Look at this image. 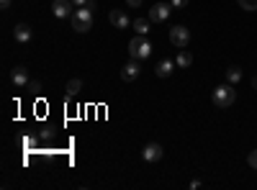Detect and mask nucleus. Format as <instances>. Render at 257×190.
I'll use <instances>...</instances> for the list:
<instances>
[{
    "label": "nucleus",
    "instance_id": "f257e3e1",
    "mask_svg": "<svg viewBox=\"0 0 257 190\" xmlns=\"http://www.w3.org/2000/svg\"><path fill=\"white\" fill-rule=\"evenodd\" d=\"M72 29L77 34H88L93 29V8L90 6L75 8V13H72Z\"/></svg>",
    "mask_w": 257,
    "mask_h": 190
},
{
    "label": "nucleus",
    "instance_id": "f03ea898",
    "mask_svg": "<svg viewBox=\"0 0 257 190\" xmlns=\"http://www.w3.org/2000/svg\"><path fill=\"white\" fill-rule=\"evenodd\" d=\"M211 100H213V105H216V108H231L234 100H237V90H234L231 82H226V85H219L216 90H213Z\"/></svg>",
    "mask_w": 257,
    "mask_h": 190
},
{
    "label": "nucleus",
    "instance_id": "7ed1b4c3",
    "mask_svg": "<svg viewBox=\"0 0 257 190\" xmlns=\"http://www.w3.org/2000/svg\"><path fill=\"white\" fill-rule=\"evenodd\" d=\"M152 49L155 47H152V41H149L147 36H139L137 34L132 41H128V57H132V59H139L142 62V59H147L149 54H152Z\"/></svg>",
    "mask_w": 257,
    "mask_h": 190
},
{
    "label": "nucleus",
    "instance_id": "20e7f679",
    "mask_svg": "<svg viewBox=\"0 0 257 190\" xmlns=\"http://www.w3.org/2000/svg\"><path fill=\"white\" fill-rule=\"evenodd\" d=\"M188 41H190V31L185 26H173L170 29V44H173L175 49H185L188 47Z\"/></svg>",
    "mask_w": 257,
    "mask_h": 190
},
{
    "label": "nucleus",
    "instance_id": "39448f33",
    "mask_svg": "<svg viewBox=\"0 0 257 190\" xmlns=\"http://www.w3.org/2000/svg\"><path fill=\"white\" fill-rule=\"evenodd\" d=\"M170 11H173V6H170V3H155L152 8H149V21L162 24V21L170 18Z\"/></svg>",
    "mask_w": 257,
    "mask_h": 190
},
{
    "label": "nucleus",
    "instance_id": "423d86ee",
    "mask_svg": "<svg viewBox=\"0 0 257 190\" xmlns=\"http://www.w3.org/2000/svg\"><path fill=\"white\" fill-rule=\"evenodd\" d=\"M139 72H142L139 59H128L126 65L121 67V80L123 82H134V80H139Z\"/></svg>",
    "mask_w": 257,
    "mask_h": 190
},
{
    "label": "nucleus",
    "instance_id": "0eeeda50",
    "mask_svg": "<svg viewBox=\"0 0 257 190\" xmlns=\"http://www.w3.org/2000/svg\"><path fill=\"white\" fill-rule=\"evenodd\" d=\"M52 13L57 18H72L75 3H72V0H54V3H52Z\"/></svg>",
    "mask_w": 257,
    "mask_h": 190
},
{
    "label": "nucleus",
    "instance_id": "6e6552de",
    "mask_svg": "<svg viewBox=\"0 0 257 190\" xmlns=\"http://www.w3.org/2000/svg\"><path fill=\"white\" fill-rule=\"evenodd\" d=\"M162 146L157 144V141H149L144 149H142V157H144V162H160L162 159Z\"/></svg>",
    "mask_w": 257,
    "mask_h": 190
},
{
    "label": "nucleus",
    "instance_id": "1a4fd4ad",
    "mask_svg": "<svg viewBox=\"0 0 257 190\" xmlns=\"http://www.w3.org/2000/svg\"><path fill=\"white\" fill-rule=\"evenodd\" d=\"M11 82H13L16 88H26L29 82H31L29 80V70L26 67H13L11 70Z\"/></svg>",
    "mask_w": 257,
    "mask_h": 190
},
{
    "label": "nucleus",
    "instance_id": "9d476101",
    "mask_svg": "<svg viewBox=\"0 0 257 190\" xmlns=\"http://www.w3.org/2000/svg\"><path fill=\"white\" fill-rule=\"evenodd\" d=\"M31 36H34V31H31L29 24H16V29H13V39L18 41V44H29Z\"/></svg>",
    "mask_w": 257,
    "mask_h": 190
},
{
    "label": "nucleus",
    "instance_id": "9b49d317",
    "mask_svg": "<svg viewBox=\"0 0 257 190\" xmlns=\"http://www.w3.org/2000/svg\"><path fill=\"white\" fill-rule=\"evenodd\" d=\"M108 21L116 26V29H128L132 26V21H128V16L123 13V11H118V8H113L111 13H108Z\"/></svg>",
    "mask_w": 257,
    "mask_h": 190
},
{
    "label": "nucleus",
    "instance_id": "f8f14e48",
    "mask_svg": "<svg viewBox=\"0 0 257 190\" xmlns=\"http://www.w3.org/2000/svg\"><path fill=\"white\" fill-rule=\"evenodd\" d=\"M175 59H160L157 62V67H155V72H157V77H170L175 72Z\"/></svg>",
    "mask_w": 257,
    "mask_h": 190
},
{
    "label": "nucleus",
    "instance_id": "ddd939ff",
    "mask_svg": "<svg viewBox=\"0 0 257 190\" xmlns=\"http://www.w3.org/2000/svg\"><path fill=\"white\" fill-rule=\"evenodd\" d=\"M175 65H178L180 70L190 67V65H193V54H190V52H185V49H180V52H178V57H175Z\"/></svg>",
    "mask_w": 257,
    "mask_h": 190
},
{
    "label": "nucleus",
    "instance_id": "4468645a",
    "mask_svg": "<svg viewBox=\"0 0 257 190\" xmlns=\"http://www.w3.org/2000/svg\"><path fill=\"white\" fill-rule=\"evenodd\" d=\"M132 26L139 36H147L149 34V18H137V21H132Z\"/></svg>",
    "mask_w": 257,
    "mask_h": 190
},
{
    "label": "nucleus",
    "instance_id": "2eb2a0df",
    "mask_svg": "<svg viewBox=\"0 0 257 190\" xmlns=\"http://www.w3.org/2000/svg\"><path fill=\"white\" fill-rule=\"evenodd\" d=\"M226 80L231 82V85H237V82H242V67L231 65V67L226 70Z\"/></svg>",
    "mask_w": 257,
    "mask_h": 190
},
{
    "label": "nucleus",
    "instance_id": "dca6fc26",
    "mask_svg": "<svg viewBox=\"0 0 257 190\" xmlns=\"http://www.w3.org/2000/svg\"><path fill=\"white\" fill-rule=\"evenodd\" d=\"M67 98H75V95H80V90H82V80H70L67 82Z\"/></svg>",
    "mask_w": 257,
    "mask_h": 190
},
{
    "label": "nucleus",
    "instance_id": "f3484780",
    "mask_svg": "<svg viewBox=\"0 0 257 190\" xmlns=\"http://www.w3.org/2000/svg\"><path fill=\"white\" fill-rule=\"evenodd\" d=\"M239 6H242L244 11L252 13V11H257V0H239Z\"/></svg>",
    "mask_w": 257,
    "mask_h": 190
},
{
    "label": "nucleus",
    "instance_id": "a211bd4d",
    "mask_svg": "<svg viewBox=\"0 0 257 190\" xmlns=\"http://www.w3.org/2000/svg\"><path fill=\"white\" fill-rule=\"evenodd\" d=\"M247 164L252 167V170H257V149H254V152H249V157H247Z\"/></svg>",
    "mask_w": 257,
    "mask_h": 190
},
{
    "label": "nucleus",
    "instance_id": "6ab92c4d",
    "mask_svg": "<svg viewBox=\"0 0 257 190\" xmlns=\"http://www.w3.org/2000/svg\"><path fill=\"white\" fill-rule=\"evenodd\" d=\"M26 88H29L31 93H39V90H41V82H39V80H31V82H29Z\"/></svg>",
    "mask_w": 257,
    "mask_h": 190
},
{
    "label": "nucleus",
    "instance_id": "aec40b11",
    "mask_svg": "<svg viewBox=\"0 0 257 190\" xmlns=\"http://www.w3.org/2000/svg\"><path fill=\"white\" fill-rule=\"evenodd\" d=\"M190 3V0H170V6H173V8H185Z\"/></svg>",
    "mask_w": 257,
    "mask_h": 190
},
{
    "label": "nucleus",
    "instance_id": "412c9836",
    "mask_svg": "<svg viewBox=\"0 0 257 190\" xmlns=\"http://www.w3.org/2000/svg\"><path fill=\"white\" fill-rule=\"evenodd\" d=\"M142 3H144V0H126L128 8H142Z\"/></svg>",
    "mask_w": 257,
    "mask_h": 190
},
{
    "label": "nucleus",
    "instance_id": "4be33fe9",
    "mask_svg": "<svg viewBox=\"0 0 257 190\" xmlns=\"http://www.w3.org/2000/svg\"><path fill=\"white\" fill-rule=\"evenodd\" d=\"M72 3H75V8H82V6H88L90 0H72Z\"/></svg>",
    "mask_w": 257,
    "mask_h": 190
},
{
    "label": "nucleus",
    "instance_id": "5701e85b",
    "mask_svg": "<svg viewBox=\"0 0 257 190\" xmlns=\"http://www.w3.org/2000/svg\"><path fill=\"white\" fill-rule=\"evenodd\" d=\"M11 3H13V0H0V6H3V11H6V8H11Z\"/></svg>",
    "mask_w": 257,
    "mask_h": 190
}]
</instances>
